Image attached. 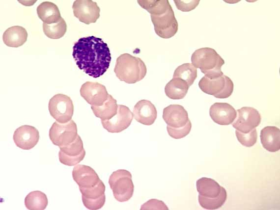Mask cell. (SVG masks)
Instances as JSON below:
<instances>
[{"mask_svg": "<svg viewBox=\"0 0 280 210\" xmlns=\"http://www.w3.org/2000/svg\"><path fill=\"white\" fill-rule=\"evenodd\" d=\"M72 55L78 68L94 78L104 75L111 61L107 44L94 36L82 37L76 42Z\"/></svg>", "mask_w": 280, "mask_h": 210, "instance_id": "1", "label": "cell"}, {"mask_svg": "<svg viewBox=\"0 0 280 210\" xmlns=\"http://www.w3.org/2000/svg\"><path fill=\"white\" fill-rule=\"evenodd\" d=\"M114 72L121 81L135 83L142 79L147 73L144 62L140 58L125 53L116 59Z\"/></svg>", "mask_w": 280, "mask_h": 210, "instance_id": "2", "label": "cell"}, {"mask_svg": "<svg viewBox=\"0 0 280 210\" xmlns=\"http://www.w3.org/2000/svg\"><path fill=\"white\" fill-rule=\"evenodd\" d=\"M192 64L209 79H215L224 75L221 68L224 64L223 58L213 49L201 48L196 50L191 56Z\"/></svg>", "mask_w": 280, "mask_h": 210, "instance_id": "3", "label": "cell"}, {"mask_svg": "<svg viewBox=\"0 0 280 210\" xmlns=\"http://www.w3.org/2000/svg\"><path fill=\"white\" fill-rule=\"evenodd\" d=\"M131 173L124 169L117 170L110 176L109 184L117 201L126 202L133 196L134 185Z\"/></svg>", "mask_w": 280, "mask_h": 210, "instance_id": "4", "label": "cell"}, {"mask_svg": "<svg viewBox=\"0 0 280 210\" xmlns=\"http://www.w3.org/2000/svg\"><path fill=\"white\" fill-rule=\"evenodd\" d=\"M198 86L204 93L219 99L229 97L234 89L233 81L224 75L215 79L204 76L199 80Z\"/></svg>", "mask_w": 280, "mask_h": 210, "instance_id": "5", "label": "cell"}, {"mask_svg": "<svg viewBox=\"0 0 280 210\" xmlns=\"http://www.w3.org/2000/svg\"><path fill=\"white\" fill-rule=\"evenodd\" d=\"M48 108L50 115L58 123H65L72 119L74 105L71 98L63 94H57L49 100Z\"/></svg>", "mask_w": 280, "mask_h": 210, "instance_id": "6", "label": "cell"}, {"mask_svg": "<svg viewBox=\"0 0 280 210\" xmlns=\"http://www.w3.org/2000/svg\"><path fill=\"white\" fill-rule=\"evenodd\" d=\"M77 127L71 120L65 123L55 122L49 130V138L52 143L58 147L66 146L73 142L78 136Z\"/></svg>", "mask_w": 280, "mask_h": 210, "instance_id": "7", "label": "cell"}, {"mask_svg": "<svg viewBox=\"0 0 280 210\" xmlns=\"http://www.w3.org/2000/svg\"><path fill=\"white\" fill-rule=\"evenodd\" d=\"M150 17L155 32L160 37L170 38L177 32L178 24L171 6L164 13Z\"/></svg>", "mask_w": 280, "mask_h": 210, "instance_id": "8", "label": "cell"}, {"mask_svg": "<svg viewBox=\"0 0 280 210\" xmlns=\"http://www.w3.org/2000/svg\"><path fill=\"white\" fill-rule=\"evenodd\" d=\"M237 118L232 126L239 131L247 133L259 126L261 117L259 112L252 107L244 106L237 109Z\"/></svg>", "mask_w": 280, "mask_h": 210, "instance_id": "9", "label": "cell"}, {"mask_svg": "<svg viewBox=\"0 0 280 210\" xmlns=\"http://www.w3.org/2000/svg\"><path fill=\"white\" fill-rule=\"evenodd\" d=\"M59 148V161L65 165L73 166L79 163L85 155L83 141L79 135L70 144L60 146Z\"/></svg>", "mask_w": 280, "mask_h": 210, "instance_id": "10", "label": "cell"}, {"mask_svg": "<svg viewBox=\"0 0 280 210\" xmlns=\"http://www.w3.org/2000/svg\"><path fill=\"white\" fill-rule=\"evenodd\" d=\"M72 9L75 17L87 25L95 23L100 17V8L91 0H75Z\"/></svg>", "mask_w": 280, "mask_h": 210, "instance_id": "11", "label": "cell"}, {"mask_svg": "<svg viewBox=\"0 0 280 210\" xmlns=\"http://www.w3.org/2000/svg\"><path fill=\"white\" fill-rule=\"evenodd\" d=\"M134 117L133 113L128 107L118 105L117 113L111 119L101 121L103 128L111 133H118L127 129Z\"/></svg>", "mask_w": 280, "mask_h": 210, "instance_id": "12", "label": "cell"}, {"mask_svg": "<svg viewBox=\"0 0 280 210\" xmlns=\"http://www.w3.org/2000/svg\"><path fill=\"white\" fill-rule=\"evenodd\" d=\"M80 91L81 96L92 106L102 105L109 95L106 87L97 82H85Z\"/></svg>", "mask_w": 280, "mask_h": 210, "instance_id": "13", "label": "cell"}, {"mask_svg": "<svg viewBox=\"0 0 280 210\" xmlns=\"http://www.w3.org/2000/svg\"><path fill=\"white\" fill-rule=\"evenodd\" d=\"M13 139L19 148L23 150H30L37 144L39 133L33 126L25 125L16 129Z\"/></svg>", "mask_w": 280, "mask_h": 210, "instance_id": "14", "label": "cell"}, {"mask_svg": "<svg viewBox=\"0 0 280 210\" xmlns=\"http://www.w3.org/2000/svg\"><path fill=\"white\" fill-rule=\"evenodd\" d=\"M209 114L212 120L220 125L232 123L237 117L235 108L226 103H215L210 107Z\"/></svg>", "mask_w": 280, "mask_h": 210, "instance_id": "15", "label": "cell"}, {"mask_svg": "<svg viewBox=\"0 0 280 210\" xmlns=\"http://www.w3.org/2000/svg\"><path fill=\"white\" fill-rule=\"evenodd\" d=\"M163 119L167 126L173 128L183 127L190 120L187 111L179 105H170L164 108Z\"/></svg>", "mask_w": 280, "mask_h": 210, "instance_id": "16", "label": "cell"}, {"mask_svg": "<svg viewBox=\"0 0 280 210\" xmlns=\"http://www.w3.org/2000/svg\"><path fill=\"white\" fill-rule=\"evenodd\" d=\"M72 177L79 187L89 188L95 186L101 180L91 167L77 164L72 171Z\"/></svg>", "mask_w": 280, "mask_h": 210, "instance_id": "17", "label": "cell"}, {"mask_svg": "<svg viewBox=\"0 0 280 210\" xmlns=\"http://www.w3.org/2000/svg\"><path fill=\"white\" fill-rule=\"evenodd\" d=\"M135 119L144 125H151L157 117V111L155 105L149 101L141 100L135 105L133 109Z\"/></svg>", "mask_w": 280, "mask_h": 210, "instance_id": "18", "label": "cell"}, {"mask_svg": "<svg viewBox=\"0 0 280 210\" xmlns=\"http://www.w3.org/2000/svg\"><path fill=\"white\" fill-rule=\"evenodd\" d=\"M261 143L263 148L270 152H276L280 149V130L275 126L263 128L260 134Z\"/></svg>", "mask_w": 280, "mask_h": 210, "instance_id": "19", "label": "cell"}, {"mask_svg": "<svg viewBox=\"0 0 280 210\" xmlns=\"http://www.w3.org/2000/svg\"><path fill=\"white\" fill-rule=\"evenodd\" d=\"M28 36V32L24 27L15 26L5 30L2 35V40L7 46L18 48L27 41Z\"/></svg>", "mask_w": 280, "mask_h": 210, "instance_id": "20", "label": "cell"}, {"mask_svg": "<svg viewBox=\"0 0 280 210\" xmlns=\"http://www.w3.org/2000/svg\"><path fill=\"white\" fill-rule=\"evenodd\" d=\"M36 11L39 19L47 25L57 23L61 18L57 6L51 1L41 3L37 6Z\"/></svg>", "mask_w": 280, "mask_h": 210, "instance_id": "21", "label": "cell"}, {"mask_svg": "<svg viewBox=\"0 0 280 210\" xmlns=\"http://www.w3.org/2000/svg\"><path fill=\"white\" fill-rule=\"evenodd\" d=\"M91 108L96 117L101 121L111 119L116 115L118 109L116 100L109 94L107 100L100 106H91Z\"/></svg>", "mask_w": 280, "mask_h": 210, "instance_id": "22", "label": "cell"}, {"mask_svg": "<svg viewBox=\"0 0 280 210\" xmlns=\"http://www.w3.org/2000/svg\"><path fill=\"white\" fill-rule=\"evenodd\" d=\"M189 86L180 78H172L165 86V92L168 97L173 100L182 99L186 95Z\"/></svg>", "mask_w": 280, "mask_h": 210, "instance_id": "23", "label": "cell"}, {"mask_svg": "<svg viewBox=\"0 0 280 210\" xmlns=\"http://www.w3.org/2000/svg\"><path fill=\"white\" fill-rule=\"evenodd\" d=\"M196 187L199 195L213 198L220 195L222 186L212 179L203 177L196 181Z\"/></svg>", "mask_w": 280, "mask_h": 210, "instance_id": "24", "label": "cell"}, {"mask_svg": "<svg viewBox=\"0 0 280 210\" xmlns=\"http://www.w3.org/2000/svg\"><path fill=\"white\" fill-rule=\"evenodd\" d=\"M48 204L46 195L40 191H33L25 197V205L28 210H43Z\"/></svg>", "mask_w": 280, "mask_h": 210, "instance_id": "25", "label": "cell"}, {"mask_svg": "<svg viewBox=\"0 0 280 210\" xmlns=\"http://www.w3.org/2000/svg\"><path fill=\"white\" fill-rule=\"evenodd\" d=\"M173 78H180L191 86L197 78V68L190 63H184L175 70Z\"/></svg>", "mask_w": 280, "mask_h": 210, "instance_id": "26", "label": "cell"}, {"mask_svg": "<svg viewBox=\"0 0 280 210\" xmlns=\"http://www.w3.org/2000/svg\"><path fill=\"white\" fill-rule=\"evenodd\" d=\"M139 4L148 12L150 15H155L165 12L170 6L167 0H138Z\"/></svg>", "mask_w": 280, "mask_h": 210, "instance_id": "27", "label": "cell"}, {"mask_svg": "<svg viewBox=\"0 0 280 210\" xmlns=\"http://www.w3.org/2000/svg\"><path fill=\"white\" fill-rule=\"evenodd\" d=\"M43 30L48 37L53 39L61 38L67 30V25L63 18H61L57 23L47 25L43 23Z\"/></svg>", "mask_w": 280, "mask_h": 210, "instance_id": "28", "label": "cell"}, {"mask_svg": "<svg viewBox=\"0 0 280 210\" xmlns=\"http://www.w3.org/2000/svg\"><path fill=\"white\" fill-rule=\"evenodd\" d=\"M198 198L199 203L203 208L215 210L221 208L224 204L227 199V193L226 190L222 187L220 195L216 198H207L200 195Z\"/></svg>", "mask_w": 280, "mask_h": 210, "instance_id": "29", "label": "cell"}, {"mask_svg": "<svg viewBox=\"0 0 280 210\" xmlns=\"http://www.w3.org/2000/svg\"><path fill=\"white\" fill-rule=\"evenodd\" d=\"M82 194V198L87 200H96L105 195V185L100 180L94 186L89 188L79 187Z\"/></svg>", "mask_w": 280, "mask_h": 210, "instance_id": "30", "label": "cell"}, {"mask_svg": "<svg viewBox=\"0 0 280 210\" xmlns=\"http://www.w3.org/2000/svg\"><path fill=\"white\" fill-rule=\"evenodd\" d=\"M235 134L238 141L246 147L253 146L257 139V133L255 128L247 133H244L236 130Z\"/></svg>", "mask_w": 280, "mask_h": 210, "instance_id": "31", "label": "cell"}, {"mask_svg": "<svg viewBox=\"0 0 280 210\" xmlns=\"http://www.w3.org/2000/svg\"><path fill=\"white\" fill-rule=\"evenodd\" d=\"M192 128V123L189 120L183 127L173 128L168 126H167V130L169 135L174 139H180L186 136L190 132Z\"/></svg>", "mask_w": 280, "mask_h": 210, "instance_id": "32", "label": "cell"}, {"mask_svg": "<svg viewBox=\"0 0 280 210\" xmlns=\"http://www.w3.org/2000/svg\"><path fill=\"white\" fill-rule=\"evenodd\" d=\"M200 0H174V3L177 8L183 12H189L195 9L198 5Z\"/></svg>", "mask_w": 280, "mask_h": 210, "instance_id": "33", "label": "cell"}, {"mask_svg": "<svg viewBox=\"0 0 280 210\" xmlns=\"http://www.w3.org/2000/svg\"><path fill=\"white\" fill-rule=\"evenodd\" d=\"M142 210H168L165 203L158 199H150L143 205L140 209Z\"/></svg>", "mask_w": 280, "mask_h": 210, "instance_id": "34", "label": "cell"}, {"mask_svg": "<svg viewBox=\"0 0 280 210\" xmlns=\"http://www.w3.org/2000/svg\"><path fill=\"white\" fill-rule=\"evenodd\" d=\"M105 194L100 198L96 200H87L82 198L84 205L87 209L91 210H96L102 208L105 204Z\"/></svg>", "mask_w": 280, "mask_h": 210, "instance_id": "35", "label": "cell"}]
</instances>
